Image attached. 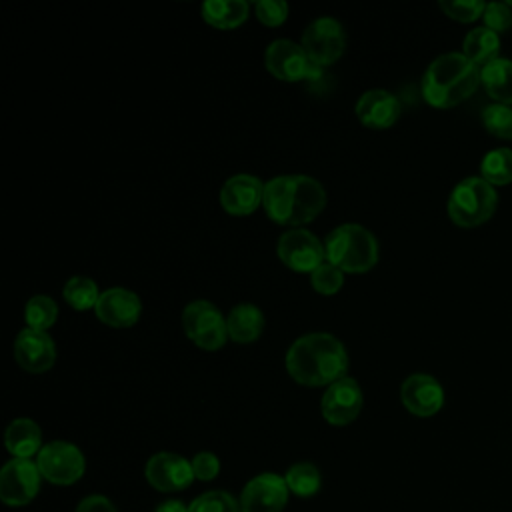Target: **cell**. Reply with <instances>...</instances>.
I'll use <instances>...</instances> for the list:
<instances>
[{"label":"cell","mask_w":512,"mask_h":512,"mask_svg":"<svg viewBox=\"0 0 512 512\" xmlns=\"http://www.w3.org/2000/svg\"><path fill=\"white\" fill-rule=\"evenodd\" d=\"M286 372L302 386H330L344 378L348 352L344 344L328 332H310L292 342L284 358Z\"/></svg>","instance_id":"cell-1"},{"label":"cell","mask_w":512,"mask_h":512,"mask_svg":"<svg viewBox=\"0 0 512 512\" xmlns=\"http://www.w3.org/2000/svg\"><path fill=\"white\" fill-rule=\"evenodd\" d=\"M100 294L102 292L98 290V284L88 276H72L62 288V296L70 304V308L82 312L90 308L94 310Z\"/></svg>","instance_id":"cell-27"},{"label":"cell","mask_w":512,"mask_h":512,"mask_svg":"<svg viewBox=\"0 0 512 512\" xmlns=\"http://www.w3.org/2000/svg\"><path fill=\"white\" fill-rule=\"evenodd\" d=\"M266 70L282 82H300V80H320L322 68L316 66L302 44L292 40H274L264 52Z\"/></svg>","instance_id":"cell-7"},{"label":"cell","mask_w":512,"mask_h":512,"mask_svg":"<svg viewBox=\"0 0 512 512\" xmlns=\"http://www.w3.org/2000/svg\"><path fill=\"white\" fill-rule=\"evenodd\" d=\"M288 486L284 476L262 472L246 482L240 494L242 512H282L288 504Z\"/></svg>","instance_id":"cell-12"},{"label":"cell","mask_w":512,"mask_h":512,"mask_svg":"<svg viewBox=\"0 0 512 512\" xmlns=\"http://www.w3.org/2000/svg\"><path fill=\"white\" fill-rule=\"evenodd\" d=\"M200 10L206 24L218 30H232L246 22L250 4L246 0H208Z\"/></svg>","instance_id":"cell-23"},{"label":"cell","mask_w":512,"mask_h":512,"mask_svg":"<svg viewBox=\"0 0 512 512\" xmlns=\"http://www.w3.org/2000/svg\"><path fill=\"white\" fill-rule=\"evenodd\" d=\"M40 482L42 474L36 462L12 458L0 472V500L10 508H22L38 496Z\"/></svg>","instance_id":"cell-10"},{"label":"cell","mask_w":512,"mask_h":512,"mask_svg":"<svg viewBox=\"0 0 512 512\" xmlns=\"http://www.w3.org/2000/svg\"><path fill=\"white\" fill-rule=\"evenodd\" d=\"M310 284L312 288L318 292V294H324V296H332L336 294L342 284H344V272L334 266L332 262L324 260L312 274H310Z\"/></svg>","instance_id":"cell-31"},{"label":"cell","mask_w":512,"mask_h":512,"mask_svg":"<svg viewBox=\"0 0 512 512\" xmlns=\"http://www.w3.org/2000/svg\"><path fill=\"white\" fill-rule=\"evenodd\" d=\"M362 390L354 378H340L330 384L320 400L322 416L332 426L352 424L362 410Z\"/></svg>","instance_id":"cell-14"},{"label":"cell","mask_w":512,"mask_h":512,"mask_svg":"<svg viewBox=\"0 0 512 512\" xmlns=\"http://www.w3.org/2000/svg\"><path fill=\"white\" fill-rule=\"evenodd\" d=\"M154 512H190V508L180 500H166Z\"/></svg>","instance_id":"cell-37"},{"label":"cell","mask_w":512,"mask_h":512,"mask_svg":"<svg viewBox=\"0 0 512 512\" xmlns=\"http://www.w3.org/2000/svg\"><path fill=\"white\" fill-rule=\"evenodd\" d=\"M74 512H118V510L112 504V500H108L106 496L90 494L78 502Z\"/></svg>","instance_id":"cell-36"},{"label":"cell","mask_w":512,"mask_h":512,"mask_svg":"<svg viewBox=\"0 0 512 512\" xmlns=\"http://www.w3.org/2000/svg\"><path fill=\"white\" fill-rule=\"evenodd\" d=\"M182 328L188 340L202 350H218L228 340L226 318L208 300H192L182 312Z\"/></svg>","instance_id":"cell-6"},{"label":"cell","mask_w":512,"mask_h":512,"mask_svg":"<svg viewBox=\"0 0 512 512\" xmlns=\"http://www.w3.org/2000/svg\"><path fill=\"white\" fill-rule=\"evenodd\" d=\"M264 202V182L252 174H234L220 188V206L232 216H248Z\"/></svg>","instance_id":"cell-18"},{"label":"cell","mask_w":512,"mask_h":512,"mask_svg":"<svg viewBox=\"0 0 512 512\" xmlns=\"http://www.w3.org/2000/svg\"><path fill=\"white\" fill-rule=\"evenodd\" d=\"M498 52H500V34H496L486 26H476L464 36L462 54L480 68L500 58Z\"/></svg>","instance_id":"cell-24"},{"label":"cell","mask_w":512,"mask_h":512,"mask_svg":"<svg viewBox=\"0 0 512 512\" xmlns=\"http://www.w3.org/2000/svg\"><path fill=\"white\" fill-rule=\"evenodd\" d=\"M300 44L316 66L326 68L344 54L346 32L336 18L320 16L304 28Z\"/></svg>","instance_id":"cell-9"},{"label":"cell","mask_w":512,"mask_h":512,"mask_svg":"<svg viewBox=\"0 0 512 512\" xmlns=\"http://www.w3.org/2000/svg\"><path fill=\"white\" fill-rule=\"evenodd\" d=\"M498 206V192L482 176L460 180L448 196V216L460 228H476L490 220Z\"/></svg>","instance_id":"cell-5"},{"label":"cell","mask_w":512,"mask_h":512,"mask_svg":"<svg viewBox=\"0 0 512 512\" xmlns=\"http://www.w3.org/2000/svg\"><path fill=\"white\" fill-rule=\"evenodd\" d=\"M256 10V18L264 24V26H280L286 18H288V4L282 0H260L254 4Z\"/></svg>","instance_id":"cell-34"},{"label":"cell","mask_w":512,"mask_h":512,"mask_svg":"<svg viewBox=\"0 0 512 512\" xmlns=\"http://www.w3.org/2000/svg\"><path fill=\"white\" fill-rule=\"evenodd\" d=\"M56 318H58V306L52 298L44 294H36L26 302V308H24L26 328L46 332L56 322Z\"/></svg>","instance_id":"cell-28"},{"label":"cell","mask_w":512,"mask_h":512,"mask_svg":"<svg viewBox=\"0 0 512 512\" xmlns=\"http://www.w3.org/2000/svg\"><path fill=\"white\" fill-rule=\"evenodd\" d=\"M96 318L112 328H130L142 314V302L136 292L128 288H108L100 294L94 306Z\"/></svg>","instance_id":"cell-17"},{"label":"cell","mask_w":512,"mask_h":512,"mask_svg":"<svg viewBox=\"0 0 512 512\" xmlns=\"http://www.w3.org/2000/svg\"><path fill=\"white\" fill-rule=\"evenodd\" d=\"M480 86V66L462 52L436 56L422 76V96L434 108H452L468 100Z\"/></svg>","instance_id":"cell-3"},{"label":"cell","mask_w":512,"mask_h":512,"mask_svg":"<svg viewBox=\"0 0 512 512\" xmlns=\"http://www.w3.org/2000/svg\"><path fill=\"white\" fill-rule=\"evenodd\" d=\"M480 176L496 186H506L512 182V148L500 146L488 150L480 162Z\"/></svg>","instance_id":"cell-25"},{"label":"cell","mask_w":512,"mask_h":512,"mask_svg":"<svg viewBox=\"0 0 512 512\" xmlns=\"http://www.w3.org/2000/svg\"><path fill=\"white\" fill-rule=\"evenodd\" d=\"M284 482L292 494L300 498H310L320 490L322 474L312 462H296L286 470Z\"/></svg>","instance_id":"cell-26"},{"label":"cell","mask_w":512,"mask_h":512,"mask_svg":"<svg viewBox=\"0 0 512 512\" xmlns=\"http://www.w3.org/2000/svg\"><path fill=\"white\" fill-rule=\"evenodd\" d=\"M228 338L238 344H250L260 338L264 330V314L250 302L236 304L226 316Z\"/></svg>","instance_id":"cell-21"},{"label":"cell","mask_w":512,"mask_h":512,"mask_svg":"<svg viewBox=\"0 0 512 512\" xmlns=\"http://www.w3.org/2000/svg\"><path fill=\"white\" fill-rule=\"evenodd\" d=\"M402 106L398 98L388 90H368L356 102V116L362 126L372 130H384L396 124Z\"/></svg>","instance_id":"cell-19"},{"label":"cell","mask_w":512,"mask_h":512,"mask_svg":"<svg viewBox=\"0 0 512 512\" xmlns=\"http://www.w3.org/2000/svg\"><path fill=\"white\" fill-rule=\"evenodd\" d=\"M278 258L292 272H314L324 260V244L306 228H292L284 232L276 246Z\"/></svg>","instance_id":"cell-11"},{"label":"cell","mask_w":512,"mask_h":512,"mask_svg":"<svg viewBox=\"0 0 512 512\" xmlns=\"http://www.w3.org/2000/svg\"><path fill=\"white\" fill-rule=\"evenodd\" d=\"M190 462H192L194 480L210 482L220 472V460L214 452H198V454H194V458Z\"/></svg>","instance_id":"cell-35"},{"label":"cell","mask_w":512,"mask_h":512,"mask_svg":"<svg viewBox=\"0 0 512 512\" xmlns=\"http://www.w3.org/2000/svg\"><path fill=\"white\" fill-rule=\"evenodd\" d=\"M36 464L42 478L56 486H70L78 482L86 470L82 450L66 440H52L44 444L36 456Z\"/></svg>","instance_id":"cell-8"},{"label":"cell","mask_w":512,"mask_h":512,"mask_svg":"<svg viewBox=\"0 0 512 512\" xmlns=\"http://www.w3.org/2000/svg\"><path fill=\"white\" fill-rule=\"evenodd\" d=\"M190 512H242L240 500L226 490H208L188 504Z\"/></svg>","instance_id":"cell-30"},{"label":"cell","mask_w":512,"mask_h":512,"mask_svg":"<svg viewBox=\"0 0 512 512\" xmlns=\"http://www.w3.org/2000/svg\"><path fill=\"white\" fill-rule=\"evenodd\" d=\"M440 10L458 22H474L476 18H482L486 2L482 0H440Z\"/></svg>","instance_id":"cell-32"},{"label":"cell","mask_w":512,"mask_h":512,"mask_svg":"<svg viewBox=\"0 0 512 512\" xmlns=\"http://www.w3.org/2000/svg\"><path fill=\"white\" fill-rule=\"evenodd\" d=\"M14 360L30 374L48 372L56 360V344L48 332L24 328L14 338Z\"/></svg>","instance_id":"cell-15"},{"label":"cell","mask_w":512,"mask_h":512,"mask_svg":"<svg viewBox=\"0 0 512 512\" xmlns=\"http://www.w3.org/2000/svg\"><path fill=\"white\" fill-rule=\"evenodd\" d=\"M480 84L494 102L512 106V60L500 56L482 66Z\"/></svg>","instance_id":"cell-22"},{"label":"cell","mask_w":512,"mask_h":512,"mask_svg":"<svg viewBox=\"0 0 512 512\" xmlns=\"http://www.w3.org/2000/svg\"><path fill=\"white\" fill-rule=\"evenodd\" d=\"M4 444L6 450L14 458L30 460L32 456H38L42 450V430L40 426L30 418H16L8 424L4 432Z\"/></svg>","instance_id":"cell-20"},{"label":"cell","mask_w":512,"mask_h":512,"mask_svg":"<svg viewBox=\"0 0 512 512\" xmlns=\"http://www.w3.org/2000/svg\"><path fill=\"white\" fill-rule=\"evenodd\" d=\"M262 206L272 222L298 228L312 222L324 210L326 192L312 176L282 174L264 182Z\"/></svg>","instance_id":"cell-2"},{"label":"cell","mask_w":512,"mask_h":512,"mask_svg":"<svg viewBox=\"0 0 512 512\" xmlns=\"http://www.w3.org/2000/svg\"><path fill=\"white\" fill-rule=\"evenodd\" d=\"M148 484L158 492H180L194 480L192 462L174 452H156L144 466Z\"/></svg>","instance_id":"cell-13"},{"label":"cell","mask_w":512,"mask_h":512,"mask_svg":"<svg viewBox=\"0 0 512 512\" xmlns=\"http://www.w3.org/2000/svg\"><path fill=\"white\" fill-rule=\"evenodd\" d=\"M482 20H484V26L494 30L496 34L506 32L512 28V8L508 6V2H500V0L488 2L484 8Z\"/></svg>","instance_id":"cell-33"},{"label":"cell","mask_w":512,"mask_h":512,"mask_svg":"<svg viewBox=\"0 0 512 512\" xmlns=\"http://www.w3.org/2000/svg\"><path fill=\"white\" fill-rule=\"evenodd\" d=\"M480 118L486 132L500 140H512V106L492 102L482 110Z\"/></svg>","instance_id":"cell-29"},{"label":"cell","mask_w":512,"mask_h":512,"mask_svg":"<svg viewBox=\"0 0 512 512\" xmlns=\"http://www.w3.org/2000/svg\"><path fill=\"white\" fill-rule=\"evenodd\" d=\"M400 400L410 414L430 418L444 406V388L430 374H410L400 386Z\"/></svg>","instance_id":"cell-16"},{"label":"cell","mask_w":512,"mask_h":512,"mask_svg":"<svg viewBox=\"0 0 512 512\" xmlns=\"http://www.w3.org/2000/svg\"><path fill=\"white\" fill-rule=\"evenodd\" d=\"M326 260L342 272L364 274L378 262V242L360 224H340L324 238Z\"/></svg>","instance_id":"cell-4"}]
</instances>
